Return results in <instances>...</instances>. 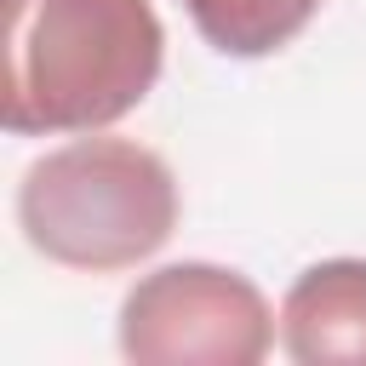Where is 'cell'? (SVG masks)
<instances>
[{
  "instance_id": "1",
  "label": "cell",
  "mask_w": 366,
  "mask_h": 366,
  "mask_svg": "<svg viewBox=\"0 0 366 366\" xmlns=\"http://www.w3.org/2000/svg\"><path fill=\"white\" fill-rule=\"evenodd\" d=\"M11 137H80L126 120L160 80L166 29L149 0H0Z\"/></svg>"
},
{
  "instance_id": "2",
  "label": "cell",
  "mask_w": 366,
  "mask_h": 366,
  "mask_svg": "<svg viewBox=\"0 0 366 366\" xmlns=\"http://www.w3.org/2000/svg\"><path fill=\"white\" fill-rule=\"evenodd\" d=\"M183 194L172 166L132 143L80 132L63 149H46L17 183L23 240L63 269L114 274L149 263L177 229Z\"/></svg>"
},
{
  "instance_id": "3",
  "label": "cell",
  "mask_w": 366,
  "mask_h": 366,
  "mask_svg": "<svg viewBox=\"0 0 366 366\" xmlns=\"http://www.w3.org/2000/svg\"><path fill=\"white\" fill-rule=\"evenodd\" d=\"M269 297L223 263H160L120 297V355L137 366H257L280 326Z\"/></svg>"
},
{
  "instance_id": "4",
  "label": "cell",
  "mask_w": 366,
  "mask_h": 366,
  "mask_svg": "<svg viewBox=\"0 0 366 366\" xmlns=\"http://www.w3.org/2000/svg\"><path fill=\"white\" fill-rule=\"evenodd\" d=\"M280 349L297 366H366V257H320L286 286Z\"/></svg>"
},
{
  "instance_id": "5",
  "label": "cell",
  "mask_w": 366,
  "mask_h": 366,
  "mask_svg": "<svg viewBox=\"0 0 366 366\" xmlns=\"http://www.w3.org/2000/svg\"><path fill=\"white\" fill-rule=\"evenodd\" d=\"M194 23V34L223 57H274L292 46L326 0H177Z\"/></svg>"
}]
</instances>
